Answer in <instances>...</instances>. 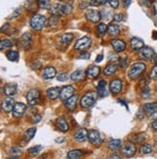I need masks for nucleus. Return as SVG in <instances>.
Wrapping results in <instances>:
<instances>
[{"mask_svg":"<svg viewBox=\"0 0 157 159\" xmlns=\"http://www.w3.org/2000/svg\"><path fill=\"white\" fill-rule=\"evenodd\" d=\"M146 69V65L143 62H137L135 64H133L130 70H128L127 74H128V77L131 78V79H137L139 78L142 74L145 72Z\"/></svg>","mask_w":157,"mask_h":159,"instance_id":"nucleus-1","label":"nucleus"},{"mask_svg":"<svg viewBox=\"0 0 157 159\" xmlns=\"http://www.w3.org/2000/svg\"><path fill=\"white\" fill-rule=\"evenodd\" d=\"M73 8L70 4H53L51 7V12L55 16H65L72 12Z\"/></svg>","mask_w":157,"mask_h":159,"instance_id":"nucleus-2","label":"nucleus"},{"mask_svg":"<svg viewBox=\"0 0 157 159\" xmlns=\"http://www.w3.org/2000/svg\"><path fill=\"white\" fill-rule=\"evenodd\" d=\"M96 98H97L96 93L92 91H89L82 96V98H81V101H80V104L84 108L90 107L91 105L94 104V102L96 101Z\"/></svg>","mask_w":157,"mask_h":159,"instance_id":"nucleus-3","label":"nucleus"},{"mask_svg":"<svg viewBox=\"0 0 157 159\" xmlns=\"http://www.w3.org/2000/svg\"><path fill=\"white\" fill-rule=\"evenodd\" d=\"M46 17L42 15H34L30 20V26L32 27V29L36 31H40L46 25Z\"/></svg>","mask_w":157,"mask_h":159,"instance_id":"nucleus-4","label":"nucleus"},{"mask_svg":"<svg viewBox=\"0 0 157 159\" xmlns=\"http://www.w3.org/2000/svg\"><path fill=\"white\" fill-rule=\"evenodd\" d=\"M40 91L37 89H31L28 93H26V100L28 102V104L30 106H34L38 103V101L40 99Z\"/></svg>","mask_w":157,"mask_h":159,"instance_id":"nucleus-5","label":"nucleus"},{"mask_svg":"<svg viewBox=\"0 0 157 159\" xmlns=\"http://www.w3.org/2000/svg\"><path fill=\"white\" fill-rule=\"evenodd\" d=\"M87 139L89 140V142L92 143L93 145H100L103 142V139L101 137L100 132L96 129H92L90 131H88Z\"/></svg>","mask_w":157,"mask_h":159,"instance_id":"nucleus-6","label":"nucleus"},{"mask_svg":"<svg viewBox=\"0 0 157 159\" xmlns=\"http://www.w3.org/2000/svg\"><path fill=\"white\" fill-rule=\"evenodd\" d=\"M74 87L72 85H67L64 86L63 88L60 89V93H59V98L63 101L67 100L74 95Z\"/></svg>","mask_w":157,"mask_h":159,"instance_id":"nucleus-7","label":"nucleus"},{"mask_svg":"<svg viewBox=\"0 0 157 159\" xmlns=\"http://www.w3.org/2000/svg\"><path fill=\"white\" fill-rule=\"evenodd\" d=\"M91 42L92 41L89 37H82V38H80L75 43V49L84 50V49L89 48L91 44Z\"/></svg>","mask_w":157,"mask_h":159,"instance_id":"nucleus-8","label":"nucleus"},{"mask_svg":"<svg viewBox=\"0 0 157 159\" xmlns=\"http://www.w3.org/2000/svg\"><path fill=\"white\" fill-rule=\"evenodd\" d=\"M139 54L141 58L146 59V60H151V61L154 56L156 55L155 51L151 48H150V46H144L143 48L139 50Z\"/></svg>","mask_w":157,"mask_h":159,"instance_id":"nucleus-9","label":"nucleus"},{"mask_svg":"<svg viewBox=\"0 0 157 159\" xmlns=\"http://www.w3.org/2000/svg\"><path fill=\"white\" fill-rule=\"evenodd\" d=\"M137 152V148L133 143H126L121 148V153L126 157L133 156Z\"/></svg>","mask_w":157,"mask_h":159,"instance_id":"nucleus-10","label":"nucleus"},{"mask_svg":"<svg viewBox=\"0 0 157 159\" xmlns=\"http://www.w3.org/2000/svg\"><path fill=\"white\" fill-rule=\"evenodd\" d=\"M26 110V105L22 102H17L13 108V116L15 118H21L24 115Z\"/></svg>","mask_w":157,"mask_h":159,"instance_id":"nucleus-11","label":"nucleus"},{"mask_svg":"<svg viewBox=\"0 0 157 159\" xmlns=\"http://www.w3.org/2000/svg\"><path fill=\"white\" fill-rule=\"evenodd\" d=\"M110 90L114 95H117L122 90V81L118 78L113 79L110 82Z\"/></svg>","mask_w":157,"mask_h":159,"instance_id":"nucleus-12","label":"nucleus"},{"mask_svg":"<svg viewBox=\"0 0 157 159\" xmlns=\"http://www.w3.org/2000/svg\"><path fill=\"white\" fill-rule=\"evenodd\" d=\"M86 17L87 20L96 23L101 20V13L96 10H87L86 12Z\"/></svg>","mask_w":157,"mask_h":159,"instance_id":"nucleus-13","label":"nucleus"},{"mask_svg":"<svg viewBox=\"0 0 157 159\" xmlns=\"http://www.w3.org/2000/svg\"><path fill=\"white\" fill-rule=\"evenodd\" d=\"M55 75H56V70H55L53 67L52 66H48L46 67L43 71H42V76L44 79L46 80H50V79H52L55 77Z\"/></svg>","mask_w":157,"mask_h":159,"instance_id":"nucleus-14","label":"nucleus"},{"mask_svg":"<svg viewBox=\"0 0 157 159\" xmlns=\"http://www.w3.org/2000/svg\"><path fill=\"white\" fill-rule=\"evenodd\" d=\"M14 105H15V101H14V98H11V97H8L6 98L3 101H2V104H1V108L4 112L6 113H9V112H11L14 108Z\"/></svg>","mask_w":157,"mask_h":159,"instance_id":"nucleus-15","label":"nucleus"},{"mask_svg":"<svg viewBox=\"0 0 157 159\" xmlns=\"http://www.w3.org/2000/svg\"><path fill=\"white\" fill-rule=\"evenodd\" d=\"M96 92L97 95L100 98H105L106 96H108V90H107V82L105 80H100L97 88H96Z\"/></svg>","mask_w":157,"mask_h":159,"instance_id":"nucleus-16","label":"nucleus"},{"mask_svg":"<svg viewBox=\"0 0 157 159\" xmlns=\"http://www.w3.org/2000/svg\"><path fill=\"white\" fill-rule=\"evenodd\" d=\"M110 43H112V46L114 48L115 52H121L124 51L126 48V43L122 41V40H118V39H115L113 41H110Z\"/></svg>","mask_w":157,"mask_h":159,"instance_id":"nucleus-17","label":"nucleus"},{"mask_svg":"<svg viewBox=\"0 0 157 159\" xmlns=\"http://www.w3.org/2000/svg\"><path fill=\"white\" fill-rule=\"evenodd\" d=\"M87 135H88V131L86 128H80L79 130H77V132L74 134V138H75V140L78 142H85L87 139Z\"/></svg>","mask_w":157,"mask_h":159,"instance_id":"nucleus-18","label":"nucleus"},{"mask_svg":"<svg viewBox=\"0 0 157 159\" xmlns=\"http://www.w3.org/2000/svg\"><path fill=\"white\" fill-rule=\"evenodd\" d=\"M130 45H131V48L134 51H139L141 48H143L145 46V43H144V41L142 39L137 38V37H134V38L131 39Z\"/></svg>","mask_w":157,"mask_h":159,"instance_id":"nucleus-19","label":"nucleus"},{"mask_svg":"<svg viewBox=\"0 0 157 159\" xmlns=\"http://www.w3.org/2000/svg\"><path fill=\"white\" fill-rule=\"evenodd\" d=\"M3 93L7 97H13L17 93V84L16 83H9L6 84L3 88Z\"/></svg>","mask_w":157,"mask_h":159,"instance_id":"nucleus-20","label":"nucleus"},{"mask_svg":"<svg viewBox=\"0 0 157 159\" xmlns=\"http://www.w3.org/2000/svg\"><path fill=\"white\" fill-rule=\"evenodd\" d=\"M32 43L31 33H24L22 37V45L24 49H28Z\"/></svg>","mask_w":157,"mask_h":159,"instance_id":"nucleus-21","label":"nucleus"},{"mask_svg":"<svg viewBox=\"0 0 157 159\" xmlns=\"http://www.w3.org/2000/svg\"><path fill=\"white\" fill-rule=\"evenodd\" d=\"M144 111L147 115H154L155 113H157V102H153V103H145L143 106Z\"/></svg>","mask_w":157,"mask_h":159,"instance_id":"nucleus-22","label":"nucleus"},{"mask_svg":"<svg viewBox=\"0 0 157 159\" xmlns=\"http://www.w3.org/2000/svg\"><path fill=\"white\" fill-rule=\"evenodd\" d=\"M77 103H78V96L76 95H73L70 98H68L67 100H65V107L68 109V110H74L77 106Z\"/></svg>","mask_w":157,"mask_h":159,"instance_id":"nucleus-23","label":"nucleus"},{"mask_svg":"<svg viewBox=\"0 0 157 159\" xmlns=\"http://www.w3.org/2000/svg\"><path fill=\"white\" fill-rule=\"evenodd\" d=\"M86 76L89 78H96L100 74V68L97 66H90L86 71Z\"/></svg>","mask_w":157,"mask_h":159,"instance_id":"nucleus-24","label":"nucleus"},{"mask_svg":"<svg viewBox=\"0 0 157 159\" xmlns=\"http://www.w3.org/2000/svg\"><path fill=\"white\" fill-rule=\"evenodd\" d=\"M56 125L57 127L61 130L62 132H67L69 130V125L67 124V121L65 120V119H64L63 117H59L56 119Z\"/></svg>","mask_w":157,"mask_h":159,"instance_id":"nucleus-25","label":"nucleus"},{"mask_svg":"<svg viewBox=\"0 0 157 159\" xmlns=\"http://www.w3.org/2000/svg\"><path fill=\"white\" fill-rule=\"evenodd\" d=\"M121 147V141L119 139H110L108 143V148L112 152H115Z\"/></svg>","mask_w":157,"mask_h":159,"instance_id":"nucleus-26","label":"nucleus"},{"mask_svg":"<svg viewBox=\"0 0 157 159\" xmlns=\"http://www.w3.org/2000/svg\"><path fill=\"white\" fill-rule=\"evenodd\" d=\"M116 71H117V67H116V65L114 63L109 64L108 66L104 69V74L105 75H108V76L113 75V74H115Z\"/></svg>","mask_w":157,"mask_h":159,"instance_id":"nucleus-27","label":"nucleus"},{"mask_svg":"<svg viewBox=\"0 0 157 159\" xmlns=\"http://www.w3.org/2000/svg\"><path fill=\"white\" fill-rule=\"evenodd\" d=\"M60 93V90L57 87H53V88H50L47 91V96L50 99H55L59 97Z\"/></svg>","mask_w":157,"mask_h":159,"instance_id":"nucleus-28","label":"nucleus"},{"mask_svg":"<svg viewBox=\"0 0 157 159\" xmlns=\"http://www.w3.org/2000/svg\"><path fill=\"white\" fill-rule=\"evenodd\" d=\"M119 32H120V28H119L118 24L113 22L108 26V33L110 36H116L119 34Z\"/></svg>","mask_w":157,"mask_h":159,"instance_id":"nucleus-29","label":"nucleus"},{"mask_svg":"<svg viewBox=\"0 0 157 159\" xmlns=\"http://www.w3.org/2000/svg\"><path fill=\"white\" fill-rule=\"evenodd\" d=\"M70 78L74 81V82H78V81H81L85 78V72L82 71V70H75L72 74H71V76Z\"/></svg>","mask_w":157,"mask_h":159,"instance_id":"nucleus-30","label":"nucleus"},{"mask_svg":"<svg viewBox=\"0 0 157 159\" xmlns=\"http://www.w3.org/2000/svg\"><path fill=\"white\" fill-rule=\"evenodd\" d=\"M36 131H37V129L35 127H31V128L26 129L23 133V138H24L25 141H30V140L34 137Z\"/></svg>","mask_w":157,"mask_h":159,"instance_id":"nucleus-31","label":"nucleus"},{"mask_svg":"<svg viewBox=\"0 0 157 159\" xmlns=\"http://www.w3.org/2000/svg\"><path fill=\"white\" fill-rule=\"evenodd\" d=\"M9 154L11 155L10 159H17L18 155L22 154V148L18 147H13L9 151Z\"/></svg>","mask_w":157,"mask_h":159,"instance_id":"nucleus-32","label":"nucleus"},{"mask_svg":"<svg viewBox=\"0 0 157 159\" xmlns=\"http://www.w3.org/2000/svg\"><path fill=\"white\" fill-rule=\"evenodd\" d=\"M68 158L69 159H78L81 156H82V152L81 149H73L68 152Z\"/></svg>","mask_w":157,"mask_h":159,"instance_id":"nucleus-33","label":"nucleus"},{"mask_svg":"<svg viewBox=\"0 0 157 159\" xmlns=\"http://www.w3.org/2000/svg\"><path fill=\"white\" fill-rule=\"evenodd\" d=\"M7 59L9 61H11V62H16L17 61L18 59V52L17 50H10V51H8L7 54Z\"/></svg>","mask_w":157,"mask_h":159,"instance_id":"nucleus-34","label":"nucleus"},{"mask_svg":"<svg viewBox=\"0 0 157 159\" xmlns=\"http://www.w3.org/2000/svg\"><path fill=\"white\" fill-rule=\"evenodd\" d=\"M140 152L142 154H150L152 152V146L150 144H143L140 147Z\"/></svg>","mask_w":157,"mask_h":159,"instance_id":"nucleus-35","label":"nucleus"},{"mask_svg":"<svg viewBox=\"0 0 157 159\" xmlns=\"http://www.w3.org/2000/svg\"><path fill=\"white\" fill-rule=\"evenodd\" d=\"M38 5L40 8L45 9V10H49L52 7L51 0H38Z\"/></svg>","mask_w":157,"mask_h":159,"instance_id":"nucleus-36","label":"nucleus"},{"mask_svg":"<svg viewBox=\"0 0 157 159\" xmlns=\"http://www.w3.org/2000/svg\"><path fill=\"white\" fill-rule=\"evenodd\" d=\"M12 45H13V43H12L10 40H8V39H3V40H1V43H0V49H1V50H4V49H6V48H11Z\"/></svg>","mask_w":157,"mask_h":159,"instance_id":"nucleus-37","label":"nucleus"},{"mask_svg":"<svg viewBox=\"0 0 157 159\" xmlns=\"http://www.w3.org/2000/svg\"><path fill=\"white\" fill-rule=\"evenodd\" d=\"M74 38V36L73 34H70V33H67V34H64L61 36V42L64 43V44H68L72 42Z\"/></svg>","mask_w":157,"mask_h":159,"instance_id":"nucleus-38","label":"nucleus"},{"mask_svg":"<svg viewBox=\"0 0 157 159\" xmlns=\"http://www.w3.org/2000/svg\"><path fill=\"white\" fill-rule=\"evenodd\" d=\"M43 148L42 146H36V147H33V148H30L28 149V152L31 156H37L39 154V152H41V149Z\"/></svg>","mask_w":157,"mask_h":159,"instance_id":"nucleus-39","label":"nucleus"},{"mask_svg":"<svg viewBox=\"0 0 157 159\" xmlns=\"http://www.w3.org/2000/svg\"><path fill=\"white\" fill-rule=\"evenodd\" d=\"M96 30H97V33L101 36H103L107 31H108V26L105 24V23H100L98 24V26L96 27Z\"/></svg>","mask_w":157,"mask_h":159,"instance_id":"nucleus-40","label":"nucleus"},{"mask_svg":"<svg viewBox=\"0 0 157 159\" xmlns=\"http://www.w3.org/2000/svg\"><path fill=\"white\" fill-rule=\"evenodd\" d=\"M141 98H144V99H147V98H150V95H151V93H150V88H147V87H144L143 90L141 91Z\"/></svg>","mask_w":157,"mask_h":159,"instance_id":"nucleus-41","label":"nucleus"},{"mask_svg":"<svg viewBox=\"0 0 157 159\" xmlns=\"http://www.w3.org/2000/svg\"><path fill=\"white\" fill-rule=\"evenodd\" d=\"M58 16H55V15H52L51 17H50V20H49V25L50 26H52V27H53V26H55L57 24V22H58Z\"/></svg>","mask_w":157,"mask_h":159,"instance_id":"nucleus-42","label":"nucleus"},{"mask_svg":"<svg viewBox=\"0 0 157 159\" xmlns=\"http://www.w3.org/2000/svg\"><path fill=\"white\" fill-rule=\"evenodd\" d=\"M41 119H42L41 115L37 114V113H34V114L30 117V121H31L32 124H38L39 121L41 120Z\"/></svg>","mask_w":157,"mask_h":159,"instance_id":"nucleus-43","label":"nucleus"},{"mask_svg":"<svg viewBox=\"0 0 157 159\" xmlns=\"http://www.w3.org/2000/svg\"><path fill=\"white\" fill-rule=\"evenodd\" d=\"M68 79H69V75H68V73H66V72L59 73L58 75H57V80L58 81L64 82V81H67Z\"/></svg>","mask_w":157,"mask_h":159,"instance_id":"nucleus-44","label":"nucleus"},{"mask_svg":"<svg viewBox=\"0 0 157 159\" xmlns=\"http://www.w3.org/2000/svg\"><path fill=\"white\" fill-rule=\"evenodd\" d=\"M128 65V60L126 57H123V58H120V60H119V66H120L121 69H125L127 67Z\"/></svg>","mask_w":157,"mask_h":159,"instance_id":"nucleus-45","label":"nucleus"},{"mask_svg":"<svg viewBox=\"0 0 157 159\" xmlns=\"http://www.w3.org/2000/svg\"><path fill=\"white\" fill-rule=\"evenodd\" d=\"M150 78H157V64L152 68V70L150 73Z\"/></svg>","mask_w":157,"mask_h":159,"instance_id":"nucleus-46","label":"nucleus"},{"mask_svg":"<svg viewBox=\"0 0 157 159\" xmlns=\"http://www.w3.org/2000/svg\"><path fill=\"white\" fill-rule=\"evenodd\" d=\"M144 139H145V136L143 134H138V135H135V139L133 140V142L141 143L144 141Z\"/></svg>","mask_w":157,"mask_h":159,"instance_id":"nucleus-47","label":"nucleus"},{"mask_svg":"<svg viewBox=\"0 0 157 159\" xmlns=\"http://www.w3.org/2000/svg\"><path fill=\"white\" fill-rule=\"evenodd\" d=\"M108 2L110 5V7L114 8V9H116L118 7V5H119L118 0H108Z\"/></svg>","mask_w":157,"mask_h":159,"instance_id":"nucleus-48","label":"nucleus"},{"mask_svg":"<svg viewBox=\"0 0 157 159\" xmlns=\"http://www.w3.org/2000/svg\"><path fill=\"white\" fill-rule=\"evenodd\" d=\"M90 57V54L87 53V52H81L79 56H78V59H84V60H86V59H89Z\"/></svg>","mask_w":157,"mask_h":159,"instance_id":"nucleus-49","label":"nucleus"},{"mask_svg":"<svg viewBox=\"0 0 157 159\" xmlns=\"http://www.w3.org/2000/svg\"><path fill=\"white\" fill-rule=\"evenodd\" d=\"M114 20H115V21H117V22H120V21L123 20V16L120 15V14H115V15L114 16Z\"/></svg>","mask_w":157,"mask_h":159,"instance_id":"nucleus-50","label":"nucleus"},{"mask_svg":"<svg viewBox=\"0 0 157 159\" xmlns=\"http://www.w3.org/2000/svg\"><path fill=\"white\" fill-rule=\"evenodd\" d=\"M21 15V9H17V10L14 12V14H12L10 16H9V20H10V18H12V17H17V16H18Z\"/></svg>","mask_w":157,"mask_h":159,"instance_id":"nucleus-51","label":"nucleus"},{"mask_svg":"<svg viewBox=\"0 0 157 159\" xmlns=\"http://www.w3.org/2000/svg\"><path fill=\"white\" fill-rule=\"evenodd\" d=\"M103 58H104V55H103L102 53H101V54H99V55L97 56V57H96L95 62H96V63H101V62L103 61Z\"/></svg>","mask_w":157,"mask_h":159,"instance_id":"nucleus-52","label":"nucleus"},{"mask_svg":"<svg viewBox=\"0 0 157 159\" xmlns=\"http://www.w3.org/2000/svg\"><path fill=\"white\" fill-rule=\"evenodd\" d=\"M122 3H123L125 8H128L131 4V0H122Z\"/></svg>","mask_w":157,"mask_h":159,"instance_id":"nucleus-53","label":"nucleus"},{"mask_svg":"<svg viewBox=\"0 0 157 159\" xmlns=\"http://www.w3.org/2000/svg\"><path fill=\"white\" fill-rule=\"evenodd\" d=\"M87 4H89V2H81L80 3V8L81 9H85V8H86V7H88L89 5H87Z\"/></svg>","mask_w":157,"mask_h":159,"instance_id":"nucleus-54","label":"nucleus"},{"mask_svg":"<svg viewBox=\"0 0 157 159\" xmlns=\"http://www.w3.org/2000/svg\"><path fill=\"white\" fill-rule=\"evenodd\" d=\"M40 66H41V64L39 63V62H34L32 65H31V67H32V69H39L40 68Z\"/></svg>","mask_w":157,"mask_h":159,"instance_id":"nucleus-55","label":"nucleus"},{"mask_svg":"<svg viewBox=\"0 0 157 159\" xmlns=\"http://www.w3.org/2000/svg\"><path fill=\"white\" fill-rule=\"evenodd\" d=\"M8 27H10V25H9L8 23H6L5 25H3V26H2V28H1V32H4V31H6L7 29H9Z\"/></svg>","mask_w":157,"mask_h":159,"instance_id":"nucleus-56","label":"nucleus"},{"mask_svg":"<svg viewBox=\"0 0 157 159\" xmlns=\"http://www.w3.org/2000/svg\"><path fill=\"white\" fill-rule=\"evenodd\" d=\"M109 158H110V159H112V158L120 159V158H121V156H120V155H118V154H113V155H110V156H109Z\"/></svg>","mask_w":157,"mask_h":159,"instance_id":"nucleus-57","label":"nucleus"},{"mask_svg":"<svg viewBox=\"0 0 157 159\" xmlns=\"http://www.w3.org/2000/svg\"><path fill=\"white\" fill-rule=\"evenodd\" d=\"M151 127L154 129V130H157V120H155L153 123L151 124Z\"/></svg>","mask_w":157,"mask_h":159,"instance_id":"nucleus-58","label":"nucleus"},{"mask_svg":"<svg viewBox=\"0 0 157 159\" xmlns=\"http://www.w3.org/2000/svg\"><path fill=\"white\" fill-rule=\"evenodd\" d=\"M96 1L98 2L99 5H105V4L107 3L108 0H96Z\"/></svg>","mask_w":157,"mask_h":159,"instance_id":"nucleus-59","label":"nucleus"},{"mask_svg":"<svg viewBox=\"0 0 157 159\" xmlns=\"http://www.w3.org/2000/svg\"><path fill=\"white\" fill-rule=\"evenodd\" d=\"M117 102H119V103H121V104H123L127 109H128V107H127V103H126V102L125 101H123V100H121V99H118L117 100Z\"/></svg>","mask_w":157,"mask_h":159,"instance_id":"nucleus-60","label":"nucleus"},{"mask_svg":"<svg viewBox=\"0 0 157 159\" xmlns=\"http://www.w3.org/2000/svg\"><path fill=\"white\" fill-rule=\"evenodd\" d=\"M55 142H56V143H62V142H64V139L63 138H56V139H55Z\"/></svg>","mask_w":157,"mask_h":159,"instance_id":"nucleus-61","label":"nucleus"},{"mask_svg":"<svg viewBox=\"0 0 157 159\" xmlns=\"http://www.w3.org/2000/svg\"><path fill=\"white\" fill-rule=\"evenodd\" d=\"M152 38H153L154 40H157V32H156V31H153V32H152Z\"/></svg>","mask_w":157,"mask_h":159,"instance_id":"nucleus-62","label":"nucleus"},{"mask_svg":"<svg viewBox=\"0 0 157 159\" xmlns=\"http://www.w3.org/2000/svg\"><path fill=\"white\" fill-rule=\"evenodd\" d=\"M150 1H153V0H150Z\"/></svg>","mask_w":157,"mask_h":159,"instance_id":"nucleus-63","label":"nucleus"}]
</instances>
